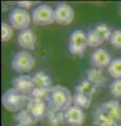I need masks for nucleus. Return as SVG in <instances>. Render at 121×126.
I'll return each instance as SVG.
<instances>
[{"label": "nucleus", "mask_w": 121, "mask_h": 126, "mask_svg": "<svg viewBox=\"0 0 121 126\" xmlns=\"http://www.w3.org/2000/svg\"><path fill=\"white\" fill-rule=\"evenodd\" d=\"M94 126H121V105L117 100H108L97 105L92 113Z\"/></svg>", "instance_id": "1"}, {"label": "nucleus", "mask_w": 121, "mask_h": 126, "mask_svg": "<svg viewBox=\"0 0 121 126\" xmlns=\"http://www.w3.org/2000/svg\"><path fill=\"white\" fill-rule=\"evenodd\" d=\"M45 102L50 109L64 112L72 106L73 96L68 87L57 84L50 88Z\"/></svg>", "instance_id": "2"}, {"label": "nucleus", "mask_w": 121, "mask_h": 126, "mask_svg": "<svg viewBox=\"0 0 121 126\" xmlns=\"http://www.w3.org/2000/svg\"><path fill=\"white\" fill-rule=\"evenodd\" d=\"M29 96L22 94L15 88H9L3 93L1 97V103L6 110L12 112H19L28 105Z\"/></svg>", "instance_id": "3"}, {"label": "nucleus", "mask_w": 121, "mask_h": 126, "mask_svg": "<svg viewBox=\"0 0 121 126\" xmlns=\"http://www.w3.org/2000/svg\"><path fill=\"white\" fill-rule=\"evenodd\" d=\"M35 60L34 56L28 50H20L14 55L13 59L11 61V67L17 73H26L32 70L35 66Z\"/></svg>", "instance_id": "4"}, {"label": "nucleus", "mask_w": 121, "mask_h": 126, "mask_svg": "<svg viewBox=\"0 0 121 126\" xmlns=\"http://www.w3.org/2000/svg\"><path fill=\"white\" fill-rule=\"evenodd\" d=\"M32 21L36 25H49L55 22L54 9L50 4H39L32 12Z\"/></svg>", "instance_id": "5"}, {"label": "nucleus", "mask_w": 121, "mask_h": 126, "mask_svg": "<svg viewBox=\"0 0 121 126\" xmlns=\"http://www.w3.org/2000/svg\"><path fill=\"white\" fill-rule=\"evenodd\" d=\"M9 19L11 25L16 30H26L32 21V15L26 10L20 9V7H13L9 13Z\"/></svg>", "instance_id": "6"}, {"label": "nucleus", "mask_w": 121, "mask_h": 126, "mask_svg": "<svg viewBox=\"0 0 121 126\" xmlns=\"http://www.w3.org/2000/svg\"><path fill=\"white\" fill-rule=\"evenodd\" d=\"M69 50L73 55H82L84 54L87 46L86 33L81 30L73 31L69 36Z\"/></svg>", "instance_id": "7"}, {"label": "nucleus", "mask_w": 121, "mask_h": 126, "mask_svg": "<svg viewBox=\"0 0 121 126\" xmlns=\"http://www.w3.org/2000/svg\"><path fill=\"white\" fill-rule=\"evenodd\" d=\"M55 22L61 25H69L75 18V12L73 7L65 2H60L54 7Z\"/></svg>", "instance_id": "8"}, {"label": "nucleus", "mask_w": 121, "mask_h": 126, "mask_svg": "<svg viewBox=\"0 0 121 126\" xmlns=\"http://www.w3.org/2000/svg\"><path fill=\"white\" fill-rule=\"evenodd\" d=\"M48 108L49 107L45 101L35 99V98H32L29 96V102H28V105H26L25 109L37 122L45 117Z\"/></svg>", "instance_id": "9"}, {"label": "nucleus", "mask_w": 121, "mask_h": 126, "mask_svg": "<svg viewBox=\"0 0 121 126\" xmlns=\"http://www.w3.org/2000/svg\"><path fill=\"white\" fill-rule=\"evenodd\" d=\"M12 85L13 88L25 96H31L34 88L36 87L33 81V77L30 75H19L18 77H15L12 81Z\"/></svg>", "instance_id": "10"}, {"label": "nucleus", "mask_w": 121, "mask_h": 126, "mask_svg": "<svg viewBox=\"0 0 121 126\" xmlns=\"http://www.w3.org/2000/svg\"><path fill=\"white\" fill-rule=\"evenodd\" d=\"M65 123L71 126H82L85 121L84 109L77 105H72L64 111Z\"/></svg>", "instance_id": "11"}, {"label": "nucleus", "mask_w": 121, "mask_h": 126, "mask_svg": "<svg viewBox=\"0 0 121 126\" xmlns=\"http://www.w3.org/2000/svg\"><path fill=\"white\" fill-rule=\"evenodd\" d=\"M112 60L113 59L111 57V54L102 47H98V48L94 49V52L91 54V63L93 67H97L100 69L108 67Z\"/></svg>", "instance_id": "12"}, {"label": "nucleus", "mask_w": 121, "mask_h": 126, "mask_svg": "<svg viewBox=\"0 0 121 126\" xmlns=\"http://www.w3.org/2000/svg\"><path fill=\"white\" fill-rule=\"evenodd\" d=\"M84 80H87L92 84L97 86V87H100V86H103L106 84L107 78L102 69L97 68V67H91L85 70Z\"/></svg>", "instance_id": "13"}, {"label": "nucleus", "mask_w": 121, "mask_h": 126, "mask_svg": "<svg viewBox=\"0 0 121 126\" xmlns=\"http://www.w3.org/2000/svg\"><path fill=\"white\" fill-rule=\"evenodd\" d=\"M36 41H37L36 35L30 29L21 31L17 38V42L19 46H21L24 49H34L35 45H36Z\"/></svg>", "instance_id": "14"}, {"label": "nucleus", "mask_w": 121, "mask_h": 126, "mask_svg": "<svg viewBox=\"0 0 121 126\" xmlns=\"http://www.w3.org/2000/svg\"><path fill=\"white\" fill-rule=\"evenodd\" d=\"M45 119L48 121V124L50 126H60L65 123V118L64 112L57 111V110H53L48 108L45 115Z\"/></svg>", "instance_id": "15"}, {"label": "nucleus", "mask_w": 121, "mask_h": 126, "mask_svg": "<svg viewBox=\"0 0 121 126\" xmlns=\"http://www.w3.org/2000/svg\"><path fill=\"white\" fill-rule=\"evenodd\" d=\"M32 77L35 86H38V87H52L53 86L52 78L48 73L43 72V70H39V72L35 73Z\"/></svg>", "instance_id": "16"}, {"label": "nucleus", "mask_w": 121, "mask_h": 126, "mask_svg": "<svg viewBox=\"0 0 121 126\" xmlns=\"http://www.w3.org/2000/svg\"><path fill=\"white\" fill-rule=\"evenodd\" d=\"M97 88H98L97 86L92 84L91 82H88L87 80H82L75 86V93L83 94L89 98H93V96L97 92Z\"/></svg>", "instance_id": "17"}, {"label": "nucleus", "mask_w": 121, "mask_h": 126, "mask_svg": "<svg viewBox=\"0 0 121 126\" xmlns=\"http://www.w3.org/2000/svg\"><path fill=\"white\" fill-rule=\"evenodd\" d=\"M86 41H87V46L94 47V48H98V46H100L104 42L102 40V38L100 37V35L98 34L95 29H91L87 31L86 33Z\"/></svg>", "instance_id": "18"}, {"label": "nucleus", "mask_w": 121, "mask_h": 126, "mask_svg": "<svg viewBox=\"0 0 121 126\" xmlns=\"http://www.w3.org/2000/svg\"><path fill=\"white\" fill-rule=\"evenodd\" d=\"M108 75L115 80L121 79V58H114L107 67Z\"/></svg>", "instance_id": "19"}, {"label": "nucleus", "mask_w": 121, "mask_h": 126, "mask_svg": "<svg viewBox=\"0 0 121 126\" xmlns=\"http://www.w3.org/2000/svg\"><path fill=\"white\" fill-rule=\"evenodd\" d=\"M92 99L93 98H89L83 94L75 93L73 96V103H74V105L79 106V107H81L82 109H86L91 106Z\"/></svg>", "instance_id": "20"}, {"label": "nucleus", "mask_w": 121, "mask_h": 126, "mask_svg": "<svg viewBox=\"0 0 121 126\" xmlns=\"http://www.w3.org/2000/svg\"><path fill=\"white\" fill-rule=\"evenodd\" d=\"M16 119L17 123H21V124H25V125H29V126H32V125H35L37 123V121L34 119V118L30 115V113L26 111V109H22L21 111H19L16 113Z\"/></svg>", "instance_id": "21"}, {"label": "nucleus", "mask_w": 121, "mask_h": 126, "mask_svg": "<svg viewBox=\"0 0 121 126\" xmlns=\"http://www.w3.org/2000/svg\"><path fill=\"white\" fill-rule=\"evenodd\" d=\"M95 30L98 32V34L100 35V37L102 38L103 41H110L113 31L107 24H105V23H98L95 26Z\"/></svg>", "instance_id": "22"}, {"label": "nucleus", "mask_w": 121, "mask_h": 126, "mask_svg": "<svg viewBox=\"0 0 121 126\" xmlns=\"http://www.w3.org/2000/svg\"><path fill=\"white\" fill-rule=\"evenodd\" d=\"M14 35V27L7 22H2L1 23V41L2 42H7L11 40Z\"/></svg>", "instance_id": "23"}, {"label": "nucleus", "mask_w": 121, "mask_h": 126, "mask_svg": "<svg viewBox=\"0 0 121 126\" xmlns=\"http://www.w3.org/2000/svg\"><path fill=\"white\" fill-rule=\"evenodd\" d=\"M50 88L51 87H36L34 88V90L32 92L30 97L32 98H35V99H38V100H43L45 101L46 97H48L49 94V92H50Z\"/></svg>", "instance_id": "24"}, {"label": "nucleus", "mask_w": 121, "mask_h": 126, "mask_svg": "<svg viewBox=\"0 0 121 126\" xmlns=\"http://www.w3.org/2000/svg\"><path fill=\"white\" fill-rule=\"evenodd\" d=\"M110 93L115 98H121V79L114 80L110 85Z\"/></svg>", "instance_id": "25"}, {"label": "nucleus", "mask_w": 121, "mask_h": 126, "mask_svg": "<svg viewBox=\"0 0 121 126\" xmlns=\"http://www.w3.org/2000/svg\"><path fill=\"white\" fill-rule=\"evenodd\" d=\"M110 42L114 47L121 49V30L113 31L111 39H110Z\"/></svg>", "instance_id": "26"}, {"label": "nucleus", "mask_w": 121, "mask_h": 126, "mask_svg": "<svg viewBox=\"0 0 121 126\" xmlns=\"http://www.w3.org/2000/svg\"><path fill=\"white\" fill-rule=\"evenodd\" d=\"M17 4H18V7L28 11L30 7H32L34 5V2L33 1H18Z\"/></svg>", "instance_id": "27"}, {"label": "nucleus", "mask_w": 121, "mask_h": 126, "mask_svg": "<svg viewBox=\"0 0 121 126\" xmlns=\"http://www.w3.org/2000/svg\"><path fill=\"white\" fill-rule=\"evenodd\" d=\"M15 126H29V125H25V124H21V123H17Z\"/></svg>", "instance_id": "28"}, {"label": "nucleus", "mask_w": 121, "mask_h": 126, "mask_svg": "<svg viewBox=\"0 0 121 126\" xmlns=\"http://www.w3.org/2000/svg\"><path fill=\"white\" fill-rule=\"evenodd\" d=\"M120 12H121V5H120Z\"/></svg>", "instance_id": "29"}]
</instances>
